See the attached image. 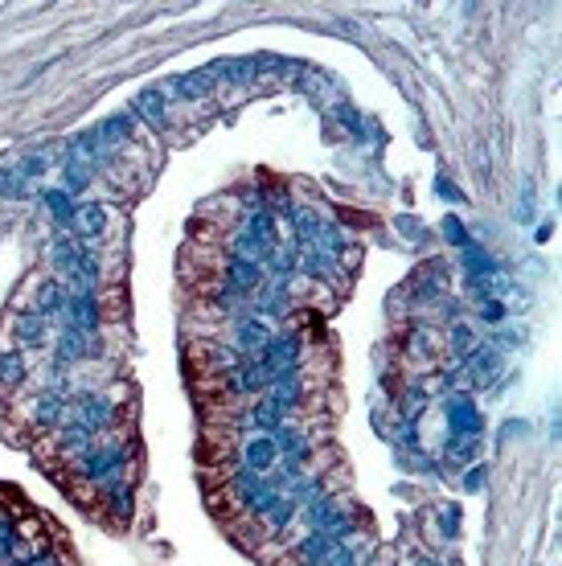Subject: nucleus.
<instances>
[{
	"label": "nucleus",
	"mask_w": 562,
	"mask_h": 566,
	"mask_svg": "<svg viewBox=\"0 0 562 566\" xmlns=\"http://www.w3.org/2000/svg\"><path fill=\"white\" fill-rule=\"evenodd\" d=\"M70 468H75L78 481H86L91 492H103V489H111V484L128 481V448H124V443H99V448H91L78 464H70Z\"/></svg>",
	"instance_id": "nucleus-1"
},
{
	"label": "nucleus",
	"mask_w": 562,
	"mask_h": 566,
	"mask_svg": "<svg viewBox=\"0 0 562 566\" xmlns=\"http://www.w3.org/2000/svg\"><path fill=\"white\" fill-rule=\"evenodd\" d=\"M66 411H70V395H66L62 386H53V390H42V395L29 398L25 419H29L37 431H53L66 419Z\"/></svg>",
	"instance_id": "nucleus-2"
},
{
	"label": "nucleus",
	"mask_w": 562,
	"mask_h": 566,
	"mask_svg": "<svg viewBox=\"0 0 562 566\" xmlns=\"http://www.w3.org/2000/svg\"><path fill=\"white\" fill-rule=\"evenodd\" d=\"M444 419H447V435H480L485 431V419H480L472 395H464V390H452L444 398Z\"/></svg>",
	"instance_id": "nucleus-3"
},
{
	"label": "nucleus",
	"mask_w": 562,
	"mask_h": 566,
	"mask_svg": "<svg viewBox=\"0 0 562 566\" xmlns=\"http://www.w3.org/2000/svg\"><path fill=\"white\" fill-rule=\"evenodd\" d=\"M75 406V423H83L86 431H111L116 427V403L107 395H95V390H86V395H75L70 398Z\"/></svg>",
	"instance_id": "nucleus-4"
},
{
	"label": "nucleus",
	"mask_w": 562,
	"mask_h": 566,
	"mask_svg": "<svg viewBox=\"0 0 562 566\" xmlns=\"http://www.w3.org/2000/svg\"><path fill=\"white\" fill-rule=\"evenodd\" d=\"M271 337H276V332L267 329L263 316H238V321H234V332H230V345L243 353V357H263Z\"/></svg>",
	"instance_id": "nucleus-5"
},
{
	"label": "nucleus",
	"mask_w": 562,
	"mask_h": 566,
	"mask_svg": "<svg viewBox=\"0 0 562 566\" xmlns=\"http://www.w3.org/2000/svg\"><path fill=\"white\" fill-rule=\"evenodd\" d=\"M300 357H304V337L300 332H276L259 362H267L276 374H284V370H300Z\"/></svg>",
	"instance_id": "nucleus-6"
},
{
	"label": "nucleus",
	"mask_w": 562,
	"mask_h": 566,
	"mask_svg": "<svg viewBox=\"0 0 562 566\" xmlns=\"http://www.w3.org/2000/svg\"><path fill=\"white\" fill-rule=\"evenodd\" d=\"M53 456L66 459V464H78V459L86 456V451L95 448V431H86L83 423H66V427L53 431Z\"/></svg>",
	"instance_id": "nucleus-7"
},
{
	"label": "nucleus",
	"mask_w": 562,
	"mask_h": 566,
	"mask_svg": "<svg viewBox=\"0 0 562 566\" xmlns=\"http://www.w3.org/2000/svg\"><path fill=\"white\" fill-rule=\"evenodd\" d=\"M501 365H505V357H501L493 345H477V349L464 357V378H468V386H493L497 382V374H501Z\"/></svg>",
	"instance_id": "nucleus-8"
},
{
	"label": "nucleus",
	"mask_w": 562,
	"mask_h": 566,
	"mask_svg": "<svg viewBox=\"0 0 562 566\" xmlns=\"http://www.w3.org/2000/svg\"><path fill=\"white\" fill-rule=\"evenodd\" d=\"M279 464V448H276V435H263V431H251L243 443V468L259 472V476H271Z\"/></svg>",
	"instance_id": "nucleus-9"
},
{
	"label": "nucleus",
	"mask_w": 562,
	"mask_h": 566,
	"mask_svg": "<svg viewBox=\"0 0 562 566\" xmlns=\"http://www.w3.org/2000/svg\"><path fill=\"white\" fill-rule=\"evenodd\" d=\"M95 353H99L95 332H83V329H70V324H66L62 337H58V365H53V370H70L75 362L95 357Z\"/></svg>",
	"instance_id": "nucleus-10"
},
{
	"label": "nucleus",
	"mask_w": 562,
	"mask_h": 566,
	"mask_svg": "<svg viewBox=\"0 0 562 566\" xmlns=\"http://www.w3.org/2000/svg\"><path fill=\"white\" fill-rule=\"evenodd\" d=\"M276 448H279L284 459H300V464H308L312 451H317V435H312L304 423H284V427L276 431Z\"/></svg>",
	"instance_id": "nucleus-11"
},
{
	"label": "nucleus",
	"mask_w": 562,
	"mask_h": 566,
	"mask_svg": "<svg viewBox=\"0 0 562 566\" xmlns=\"http://www.w3.org/2000/svg\"><path fill=\"white\" fill-rule=\"evenodd\" d=\"M95 132V140H99V152L103 156H111L116 148H124L132 136H136V116L132 111H124V116H107L99 128H91Z\"/></svg>",
	"instance_id": "nucleus-12"
},
{
	"label": "nucleus",
	"mask_w": 562,
	"mask_h": 566,
	"mask_svg": "<svg viewBox=\"0 0 562 566\" xmlns=\"http://www.w3.org/2000/svg\"><path fill=\"white\" fill-rule=\"evenodd\" d=\"M218 271H222V283H226V288H230V291H238V296H246V291H255L259 288V283H263V263H251V259H226V263H222V267H218Z\"/></svg>",
	"instance_id": "nucleus-13"
},
{
	"label": "nucleus",
	"mask_w": 562,
	"mask_h": 566,
	"mask_svg": "<svg viewBox=\"0 0 562 566\" xmlns=\"http://www.w3.org/2000/svg\"><path fill=\"white\" fill-rule=\"evenodd\" d=\"M99 321H103L99 296H91V291H70V299H66V324H70V329H83V332H95Z\"/></svg>",
	"instance_id": "nucleus-14"
},
{
	"label": "nucleus",
	"mask_w": 562,
	"mask_h": 566,
	"mask_svg": "<svg viewBox=\"0 0 562 566\" xmlns=\"http://www.w3.org/2000/svg\"><path fill=\"white\" fill-rule=\"evenodd\" d=\"M213 75H210V66L205 70H189V75H177V78H169V83L160 86L169 99H185V103H197V99H205L213 91Z\"/></svg>",
	"instance_id": "nucleus-15"
},
{
	"label": "nucleus",
	"mask_w": 562,
	"mask_h": 566,
	"mask_svg": "<svg viewBox=\"0 0 562 566\" xmlns=\"http://www.w3.org/2000/svg\"><path fill=\"white\" fill-rule=\"evenodd\" d=\"M70 230L78 235V243H99L103 230H107V210L99 202L75 205V222H70Z\"/></svg>",
	"instance_id": "nucleus-16"
},
{
	"label": "nucleus",
	"mask_w": 562,
	"mask_h": 566,
	"mask_svg": "<svg viewBox=\"0 0 562 566\" xmlns=\"http://www.w3.org/2000/svg\"><path fill=\"white\" fill-rule=\"evenodd\" d=\"M132 116L152 124V128H165L169 124V95L160 91V86H149V91H140L136 103H132Z\"/></svg>",
	"instance_id": "nucleus-17"
},
{
	"label": "nucleus",
	"mask_w": 562,
	"mask_h": 566,
	"mask_svg": "<svg viewBox=\"0 0 562 566\" xmlns=\"http://www.w3.org/2000/svg\"><path fill=\"white\" fill-rule=\"evenodd\" d=\"M287 423V415L276 406V398L267 395V398H259V403H251V411L243 415V427H251V431H263V435H276L279 427Z\"/></svg>",
	"instance_id": "nucleus-18"
},
{
	"label": "nucleus",
	"mask_w": 562,
	"mask_h": 566,
	"mask_svg": "<svg viewBox=\"0 0 562 566\" xmlns=\"http://www.w3.org/2000/svg\"><path fill=\"white\" fill-rule=\"evenodd\" d=\"M78 255H83V246H78V238H66V235H58L53 238V246H50V263H53V271L70 283L75 279V271H78Z\"/></svg>",
	"instance_id": "nucleus-19"
},
{
	"label": "nucleus",
	"mask_w": 562,
	"mask_h": 566,
	"mask_svg": "<svg viewBox=\"0 0 562 566\" xmlns=\"http://www.w3.org/2000/svg\"><path fill=\"white\" fill-rule=\"evenodd\" d=\"M300 267H304L312 279H325V283H329V279H337V283H341V271H345L337 255H325V251H317V246L300 251Z\"/></svg>",
	"instance_id": "nucleus-20"
},
{
	"label": "nucleus",
	"mask_w": 562,
	"mask_h": 566,
	"mask_svg": "<svg viewBox=\"0 0 562 566\" xmlns=\"http://www.w3.org/2000/svg\"><path fill=\"white\" fill-rule=\"evenodd\" d=\"M12 337H17L21 349H42V345L50 341V332H45V316H37V312H21L17 324H12Z\"/></svg>",
	"instance_id": "nucleus-21"
},
{
	"label": "nucleus",
	"mask_w": 562,
	"mask_h": 566,
	"mask_svg": "<svg viewBox=\"0 0 562 566\" xmlns=\"http://www.w3.org/2000/svg\"><path fill=\"white\" fill-rule=\"evenodd\" d=\"M66 299H70V288L62 279H45L37 296H33V312L37 316H53V312H66Z\"/></svg>",
	"instance_id": "nucleus-22"
},
{
	"label": "nucleus",
	"mask_w": 562,
	"mask_h": 566,
	"mask_svg": "<svg viewBox=\"0 0 562 566\" xmlns=\"http://www.w3.org/2000/svg\"><path fill=\"white\" fill-rule=\"evenodd\" d=\"M103 509L116 525H128L132 522V484L119 481V484H111V489H103Z\"/></svg>",
	"instance_id": "nucleus-23"
},
{
	"label": "nucleus",
	"mask_w": 562,
	"mask_h": 566,
	"mask_svg": "<svg viewBox=\"0 0 562 566\" xmlns=\"http://www.w3.org/2000/svg\"><path fill=\"white\" fill-rule=\"evenodd\" d=\"M480 451V435H447V448H444V459L447 468H464L472 464Z\"/></svg>",
	"instance_id": "nucleus-24"
},
{
	"label": "nucleus",
	"mask_w": 562,
	"mask_h": 566,
	"mask_svg": "<svg viewBox=\"0 0 562 566\" xmlns=\"http://www.w3.org/2000/svg\"><path fill=\"white\" fill-rule=\"evenodd\" d=\"M29 378V365L17 349H4L0 353V390H17V386Z\"/></svg>",
	"instance_id": "nucleus-25"
},
{
	"label": "nucleus",
	"mask_w": 562,
	"mask_h": 566,
	"mask_svg": "<svg viewBox=\"0 0 562 566\" xmlns=\"http://www.w3.org/2000/svg\"><path fill=\"white\" fill-rule=\"evenodd\" d=\"M460 267L468 271V279H485V275H493V271H497V263H493V259H488L485 251L472 243V246H464V251H460Z\"/></svg>",
	"instance_id": "nucleus-26"
},
{
	"label": "nucleus",
	"mask_w": 562,
	"mask_h": 566,
	"mask_svg": "<svg viewBox=\"0 0 562 566\" xmlns=\"http://www.w3.org/2000/svg\"><path fill=\"white\" fill-rule=\"evenodd\" d=\"M42 205L50 210L53 218H58V222H66V226L75 222V197H70L66 189H45L42 193Z\"/></svg>",
	"instance_id": "nucleus-27"
},
{
	"label": "nucleus",
	"mask_w": 562,
	"mask_h": 566,
	"mask_svg": "<svg viewBox=\"0 0 562 566\" xmlns=\"http://www.w3.org/2000/svg\"><path fill=\"white\" fill-rule=\"evenodd\" d=\"M435 349H439V337H435L431 329H423V324H419V329H411V337H406V353H411V357H419V362H423V357H431Z\"/></svg>",
	"instance_id": "nucleus-28"
},
{
	"label": "nucleus",
	"mask_w": 562,
	"mask_h": 566,
	"mask_svg": "<svg viewBox=\"0 0 562 566\" xmlns=\"http://www.w3.org/2000/svg\"><path fill=\"white\" fill-rule=\"evenodd\" d=\"M263 517H267V525H271V534H284V530H287V522H292V517H296V501H292V497H284V492H279V501L271 505V509H267Z\"/></svg>",
	"instance_id": "nucleus-29"
},
{
	"label": "nucleus",
	"mask_w": 562,
	"mask_h": 566,
	"mask_svg": "<svg viewBox=\"0 0 562 566\" xmlns=\"http://www.w3.org/2000/svg\"><path fill=\"white\" fill-rule=\"evenodd\" d=\"M447 349L456 353V357H468V353L477 349V332L468 329L464 321H460V324H452V332H447Z\"/></svg>",
	"instance_id": "nucleus-30"
},
{
	"label": "nucleus",
	"mask_w": 562,
	"mask_h": 566,
	"mask_svg": "<svg viewBox=\"0 0 562 566\" xmlns=\"http://www.w3.org/2000/svg\"><path fill=\"white\" fill-rule=\"evenodd\" d=\"M45 169H50V152H33V156H25L21 164H17V177L21 181H37V177H45Z\"/></svg>",
	"instance_id": "nucleus-31"
},
{
	"label": "nucleus",
	"mask_w": 562,
	"mask_h": 566,
	"mask_svg": "<svg viewBox=\"0 0 562 566\" xmlns=\"http://www.w3.org/2000/svg\"><path fill=\"white\" fill-rule=\"evenodd\" d=\"M17 550H21V534H17V525L0 517V558H4V562H9V558L17 562Z\"/></svg>",
	"instance_id": "nucleus-32"
},
{
	"label": "nucleus",
	"mask_w": 562,
	"mask_h": 566,
	"mask_svg": "<svg viewBox=\"0 0 562 566\" xmlns=\"http://www.w3.org/2000/svg\"><path fill=\"white\" fill-rule=\"evenodd\" d=\"M91 185V169H83V164H62V189L75 197L78 189H86Z\"/></svg>",
	"instance_id": "nucleus-33"
},
{
	"label": "nucleus",
	"mask_w": 562,
	"mask_h": 566,
	"mask_svg": "<svg viewBox=\"0 0 562 566\" xmlns=\"http://www.w3.org/2000/svg\"><path fill=\"white\" fill-rule=\"evenodd\" d=\"M439 534L452 542V538H460V501H452V505H444L439 509Z\"/></svg>",
	"instance_id": "nucleus-34"
},
{
	"label": "nucleus",
	"mask_w": 562,
	"mask_h": 566,
	"mask_svg": "<svg viewBox=\"0 0 562 566\" xmlns=\"http://www.w3.org/2000/svg\"><path fill=\"white\" fill-rule=\"evenodd\" d=\"M439 230H444V238L452 246H460V251H464V246H472V238H468V230H464V222H460L456 214H447L444 218V226H439Z\"/></svg>",
	"instance_id": "nucleus-35"
},
{
	"label": "nucleus",
	"mask_w": 562,
	"mask_h": 566,
	"mask_svg": "<svg viewBox=\"0 0 562 566\" xmlns=\"http://www.w3.org/2000/svg\"><path fill=\"white\" fill-rule=\"evenodd\" d=\"M485 481H488V468H485V464H468L464 489H468V492H480V489H485Z\"/></svg>",
	"instance_id": "nucleus-36"
},
{
	"label": "nucleus",
	"mask_w": 562,
	"mask_h": 566,
	"mask_svg": "<svg viewBox=\"0 0 562 566\" xmlns=\"http://www.w3.org/2000/svg\"><path fill=\"white\" fill-rule=\"evenodd\" d=\"M480 316H485L488 324H501L505 321V304H501V299H480Z\"/></svg>",
	"instance_id": "nucleus-37"
},
{
	"label": "nucleus",
	"mask_w": 562,
	"mask_h": 566,
	"mask_svg": "<svg viewBox=\"0 0 562 566\" xmlns=\"http://www.w3.org/2000/svg\"><path fill=\"white\" fill-rule=\"evenodd\" d=\"M435 189L444 193L447 202H460V205H464V193H460V189H456V185H452V181H439V185H435Z\"/></svg>",
	"instance_id": "nucleus-38"
},
{
	"label": "nucleus",
	"mask_w": 562,
	"mask_h": 566,
	"mask_svg": "<svg viewBox=\"0 0 562 566\" xmlns=\"http://www.w3.org/2000/svg\"><path fill=\"white\" fill-rule=\"evenodd\" d=\"M411 566H435V562H431V558H414Z\"/></svg>",
	"instance_id": "nucleus-39"
},
{
	"label": "nucleus",
	"mask_w": 562,
	"mask_h": 566,
	"mask_svg": "<svg viewBox=\"0 0 562 566\" xmlns=\"http://www.w3.org/2000/svg\"><path fill=\"white\" fill-rule=\"evenodd\" d=\"M444 566H460V558H452V562H444Z\"/></svg>",
	"instance_id": "nucleus-40"
}]
</instances>
